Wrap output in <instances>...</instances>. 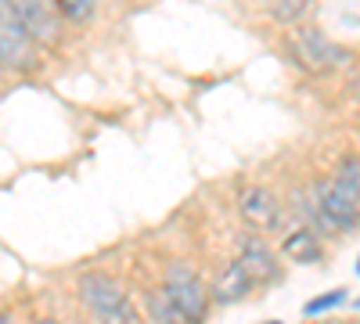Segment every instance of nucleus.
I'll use <instances>...</instances> for the list:
<instances>
[{
	"label": "nucleus",
	"instance_id": "obj_18",
	"mask_svg": "<svg viewBox=\"0 0 360 324\" xmlns=\"http://www.w3.org/2000/svg\"><path fill=\"white\" fill-rule=\"evenodd\" d=\"M270 324H278V320H270Z\"/></svg>",
	"mask_w": 360,
	"mask_h": 324
},
{
	"label": "nucleus",
	"instance_id": "obj_4",
	"mask_svg": "<svg viewBox=\"0 0 360 324\" xmlns=\"http://www.w3.org/2000/svg\"><path fill=\"white\" fill-rule=\"evenodd\" d=\"M314 209H317V220L328 227V231H353L360 223V213L353 198L342 191V184L335 181H321L317 191H314Z\"/></svg>",
	"mask_w": 360,
	"mask_h": 324
},
{
	"label": "nucleus",
	"instance_id": "obj_2",
	"mask_svg": "<svg viewBox=\"0 0 360 324\" xmlns=\"http://www.w3.org/2000/svg\"><path fill=\"white\" fill-rule=\"evenodd\" d=\"M288 51H292V58L299 62V69H307V72H314V76L332 72L335 65L346 62V51L335 47V44L328 40L321 29H314V25L295 29V33L288 37Z\"/></svg>",
	"mask_w": 360,
	"mask_h": 324
},
{
	"label": "nucleus",
	"instance_id": "obj_12",
	"mask_svg": "<svg viewBox=\"0 0 360 324\" xmlns=\"http://www.w3.org/2000/svg\"><path fill=\"white\" fill-rule=\"evenodd\" d=\"M310 0H266V11L274 15L278 22H299L303 18Z\"/></svg>",
	"mask_w": 360,
	"mask_h": 324
},
{
	"label": "nucleus",
	"instance_id": "obj_7",
	"mask_svg": "<svg viewBox=\"0 0 360 324\" xmlns=\"http://www.w3.org/2000/svg\"><path fill=\"white\" fill-rule=\"evenodd\" d=\"M252 274L242 267V263H231V267H224L217 278H213V288H209V296H213V303L220 306H231V303H242L249 292H252Z\"/></svg>",
	"mask_w": 360,
	"mask_h": 324
},
{
	"label": "nucleus",
	"instance_id": "obj_6",
	"mask_svg": "<svg viewBox=\"0 0 360 324\" xmlns=\"http://www.w3.org/2000/svg\"><path fill=\"white\" fill-rule=\"evenodd\" d=\"M18 8L29 37L37 44H51L58 37V4H47V0H11Z\"/></svg>",
	"mask_w": 360,
	"mask_h": 324
},
{
	"label": "nucleus",
	"instance_id": "obj_8",
	"mask_svg": "<svg viewBox=\"0 0 360 324\" xmlns=\"http://www.w3.org/2000/svg\"><path fill=\"white\" fill-rule=\"evenodd\" d=\"M242 267L252 274V281L256 285H270V281H278L281 278V267H278V259H274V252H270L259 238H245L242 242Z\"/></svg>",
	"mask_w": 360,
	"mask_h": 324
},
{
	"label": "nucleus",
	"instance_id": "obj_3",
	"mask_svg": "<svg viewBox=\"0 0 360 324\" xmlns=\"http://www.w3.org/2000/svg\"><path fill=\"white\" fill-rule=\"evenodd\" d=\"M162 288L173 296V303L184 310V317L191 324L205 320V313H209V292H205L202 278L195 274V267H188V263H173V267H166Z\"/></svg>",
	"mask_w": 360,
	"mask_h": 324
},
{
	"label": "nucleus",
	"instance_id": "obj_11",
	"mask_svg": "<svg viewBox=\"0 0 360 324\" xmlns=\"http://www.w3.org/2000/svg\"><path fill=\"white\" fill-rule=\"evenodd\" d=\"M335 181L342 184V191L353 198L356 213H360V159H356V155H346V159L339 162V169H335Z\"/></svg>",
	"mask_w": 360,
	"mask_h": 324
},
{
	"label": "nucleus",
	"instance_id": "obj_14",
	"mask_svg": "<svg viewBox=\"0 0 360 324\" xmlns=\"http://www.w3.org/2000/svg\"><path fill=\"white\" fill-rule=\"evenodd\" d=\"M342 299H346V292H342V288L324 292V296H317L314 303H307V313H321V310H328V306H339Z\"/></svg>",
	"mask_w": 360,
	"mask_h": 324
},
{
	"label": "nucleus",
	"instance_id": "obj_17",
	"mask_svg": "<svg viewBox=\"0 0 360 324\" xmlns=\"http://www.w3.org/2000/svg\"><path fill=\"white\" fill-rule=\"evenodd\" d=\"M37 324H58V320H37Z\"/></svg>",
	"mask_w": 360,
	"mask_h": 324
},
{
	"label": "nucleus",
	"instance_id": "obj_15",
	"mask_svg": "<svg viewBox=\"0 0 360 324\" xmlns=\"http://www.w3.org/2000/svg\"><path fill=\"white\" fill-rule=\"evenodd\" d=\"M8 62H4V44H0V69H4Z\"/></svg>",
	"mask_w": 360,
	"mask_h": 324
},
{
	"label": "nucleus",
	"instance_id": "obj_9",
	"mask_svg": "<svg viewBox=\"0 0 360 324\" xmlns=\"http://www.w3.org/2000/svg\"><path fill=\"white\" fill-rule=\"evenodd\" d=\"M281 252H285L292 263H317V259L324 256V249H321V242H317V234H314L310 227L288 231V238L281 242Z\"/></svg>",
	"mask_w": 360,
	"mask_h": 324
},
{
	"label": "nucleus",
	"instance_id": "obj_10",
	"mask_svg": "<svg viewBox=\"0 0 360 324\" xmlns=\"http://www.w3.org/2000/svg\"><path fill=\"white\" fill-rule=\"evenodd\" d=\"M148 313H152L155 324H191V320L184 317V310L173 303V296H169L166 288H159V292H152V296H148Z\"/></svg>",
	"mask_w": 360,
	"mask_h": 324
},
{
	"label": "nucleus",
	"instance_id": "obj_5",
	"mask_svg": "<svg viewBox=\"0 0 360 324\" xmlns=\"http://www.w3.org/2000/svg\"><path fill=\"white\" fill-rule=\"evenodd\" d=\"M238 213H242V220H245L252 231H259V234L281 227V202L270 195L266 188H245Z\"/></svg>",
	"mask_w": 360,
	"mask_h": 324
},
{
	"label": "nucleus",
	"instance_id": "obj_1",
	"mask_svg": "<svg viewBox=\"0 0 360 324\" xmlns=\"http://www.w3.org/2000/svg\"><path fill=\"white\" fill-rule=\"evenodd\" d=\"M79 299L101 324H141L137 310L123 296V288H119L108 274H86V278H79Z\"/></svg>",
	"mask_w": 360,
	"mask_h": 324
},
{
	"label": "nucleus",
	"instance_id": "obj_13",
	"mask_svg": "<svg viewBox=\"0 0 360 324\" xmlns=\"http://www.w3.org/2000/svg\"><path fill=\"white\" fill-rule=\"evenodd\" d=\"M58 11H62L65 18L72 22H86L90 15H94V0H54Z\"/></svg>",
	"mask_w": 360,
	"mask_h": 324
},
{
	"label": "nucleus",
	"instance_id": "obj_16",
	"mask_svg": "<svg viewBox=\"0 0 360 324\" xmlns=\"http://www.w3.org/2000/svg\"><path fill=\"white\" fill-rule=\"evenodd\" d=\"M0 324H11V317H4V313H0Z\"/></svg>",
	"mask_w": 360,
	"mask_h": 324
}]
</instances>
